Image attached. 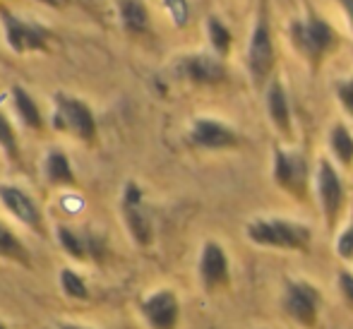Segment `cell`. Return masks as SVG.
Segmentation results:
<instances>
[{
  "mask_svg": "<svg viewBox=\"0 0 353 329\" xmlns=\"http://www.w3.org/2000/svg\"><path fill=\"white\" fill-rule=\"evenodd\" d=\"M248 238L257 246L281 248V250H307L310 228L286 219H255L248 226Z\"/></svg>",
  "mask_w": 353,
  "mask_h": 329,
  "instance_id": "obj_1",
  "label": "cell"
},
{
  "mask_svg": "<svg viewBox=\"0 0 353 329\" xmlns=\"http://www.w3.org/2000/svg\"><path fill=\"white\" fill-rule=\"evenodd\" d=\"M56 116H53V123H56L58 130H65L74 134V137L84 139V142H94L97 137V121H94L92 108L84 101L74 97H68V94H56Z\"/></svg>",
  "mask_w": 353,
  "mask_h": 329,
  "instance_id": "obj_2",
  "label": "cell"
},
{
  "mask_svg": "<svg viewBox=\"0 0 353 329\" xmlns=\"http://www.w3.org/2000/svg\"><path fill=\"white\" fill-rule=\"evenodd\" d=\"M293 41L307 56V61L312 66L322 61L327 51L334 46V32L327 22H322L315 14H307L305 22H296L293 24Z\"/></svg>",
  "mask_w": 353,
  "mask_h": 329,
  "instance_id": "obj_3",
  "label": "cell"
},
{
  "mask_svg": "<svg viewBox=\"0 0 353 329\" xmlns=\"http://www.w3.org/2000/svg\"><path fill=\"white\" fill-rule=\"evenodd\" d=\"M0 19L5 24V34H8V43L12 51L27 53V51H46L51 32L39 24L24 22V19L14 17L10 10H0Z\"/></svg>",
  "mask_w": 353,
  "mask_h": 329,
  "instance_id": "obj_4",
  "label": "cell"
},
{
  "mask_svg": "<svg viewBox=\"0 0 353 329\" xmlns=\"http://www.w3.org/2000/svg\"><path fill=\"white\" fill-rule=\"evenodd\" d=\"M123 217H125V226L130 231L132 241L137 246H149L154 238V226L149 214L144 212L142 190L137 183H128L125 190H123Z\"/></svg>",
  "mask_w": 353,
  "mask_h": 329,
  "instance_id": "obj_5",
  "label": "cell"
},
{
  "mask_svg": "<svg viewBox=\"0 0 353 329\" xmlns=\"http://www.w3.org/2000/svg\"><path fill=\"white\" fill-rule=\"evenodd\" d=\"M248 68H250V74H252V79H255V84L265 82L267 74L274 68V43H272L270 24H267L265 14H260L255 32H252L250 51H248Z\"/></svg>",
  "mask_w": 353,
  "mask_h": 329,
  "instance_id": "obj_6",
  "label": "cell"
},
{
  "mask_svg": "<svg viewBox=\"0 0 353 329\" xmlns=\"http://www.w3.org/2000/svg\"><path fill=\"white\" fill-rule=\"evenodd\" d=\"M142 317L152 329H176L181 303L171 288H159L142 301Z\"/></svg>",
  "mask_w": 353,
  "mask_h": 329,
  "instance_id": "obj_7",
  "label": "cell"
},
{
  "mask_svg": "<svg viewBox=\"0 0 353 329\" xmlns=\"http://www.w3.org/2000/svg\"><path fill=\"white\" fill-rule=\"evenodd\" d=\"M286 312L303 327H315L317 308H320V291L307 281H291L286 286Z\"/></svg>",
  "mask_w": 353,
  "mask_h": 329,
  "instance_id": "obj_8",
  "label": "cell"
},
{
  "mask_svg": "<svg viewBox=\"0 0 353 329\" xmlns=\"http://www.w3.org/2000/svg\"><path fill=\"white\" fill-rule=\"evenodd\" d=\"M58 243L63 250L72 257V260H101L106 255V241L103 236L92 231H77L70 226H58L56 228Z\"/></svg>",
  "mask_w": 353,
  "mask_h": 329,
  "instance_id": "obj_9",
  "label": "cell"
},
{
  "mask_svg": "<svg viewBox=\"0 0 353 329\" xmlns=\"http://www.w3.org/2000/svg\"><path fill=\"white\" fill-rule=\"evenodd\" d=\"M0 202L17 221H22L32 231L43 233V214L29 192L17 186H0Z\"/></svg>",
  "mask_w": 353,
  "mask_h": 329,
  "instance_id": "obj_10",
  "label": "cell"
},
{
  "mask_svg": "<svg viewBox=\"0 0 353 329\" xmlns=\"http://www.w3.org/2000/svg\"><path fill=\"white\" fill-rule=\"evenodd\" d=\"M274 181L276 186L288 190L291 195L303 197L305 195V183H307V166L305 159L301 154L291 152H274Z\"/></svg>",
  "mask_w": 353,
  "mask_h": 329,
  "instance_id": "obj_11",
  "label": "cell"
},
{
  "mask_svg": "<svg viewBox=\"0 0 353 329\" xmlns=\"http://www.w3.org/2000/svg\"><path fill=\"white\" fill-rule=\"evenodd\" d=\"M317 195H320L322 209H325L327 223L334 226L336 217H339L341 207H344V186H341L334 166L327 159H322L320 171H317Z\"/></svg>",
  "mask_w": 353,
  "mask_h": 329,
  "instance_id": "obj_12",
  "label": "cell"
},
{
  "mask_svg": "<svg viewBox=\"0 0 353 329\" xmlns=\"http://www.w3.org/2000/svg\"><path fill=\"white\" fill-rule=\"evenodd\" d=\"M190 142L202 149H228L238 144V134L214 118H197L192 123Z\"/></svg>",
  "mask_w": 353,
  "mask_h": 329,
  "instance_id": "obj_13",
  "label": "cell"
},
{
  "mask_svg": "<svg viewBox=\"0 0 353 329\" xmlns=\"http://www.w3.org/2000/svg\"><path fill=\"white\" fill-rule=\"evenodd\" d=\"M200 281L207 291H216L228 281V257L219 243H207L200 252Z\"/></svg>",
  "mask_w": 353,
  "mask_h": 329,
  "instance_id": "obj_14",
  "label": "cell"
},
{
  "mask_svg": "<svg viewBox=\"0 0 353 329\" xmlns=\"http://www.w3.org/2000/svg\"><path fill=\"white\" fill-rule=\"evenodd\" d=\"M183 74L195 84H216L226 77V68L214 56H190L183 61Z\"/></svg>",
  "mask_w": 353,
  "mask_h": 329,
  "instance_id": "obj_15",
  "label": "cell"
},
{
  "mask_svg": "<svg viewBox=\"0 0 353 329\" xmlns=\"http://www.w3.org/2000/svg\"><path fill=\"white\" fill-rule=\"evenodd\" d=\"M0 260L14 262L19 267H32V255H29V248L14 236L12 228H8L0 221Z\"/></svg>",
  "mask_w": 353,
  "mask_h": 329,
  "instance_id": "obj_16",
  "label": "cell"
},
{
  "mask_svg": "<svg viewBox=\"0 0 353 329\" xmlns=\"http://www.w3.org/2000/svg\"><path fill=\"white\" fill-rule=\"evenodd\" d=\"M267 106H270V116L274 121L276 130L283 134H291V111H288L286 92H283L281 82H274L267 94Z\"/></svg>",
  "mask_w": 353,
  "mask_h": 329,
  "instance_id": "obj_17",
  "label": "cell"
},
{
  "mask_svg": "<svg viewBox=\"0 0 353 329\" xmlns=\"http://www.w3.org/2000/svg\"><path fill=\"white\" fill-rule=\"evenodd\" d=\"M118 12H121V22L125 27V32L130 34L147 32L149 12L142 0H118Z\"/></svg>",
  "mask_w": 353,
  "mask_h": 329,
  "instance_id": "obj_18",
  "label": "cell"
},
{
  "mask_svg": "<svg viewBox=\"0 0 353 329\" xmlns=\"http://www.w3.org/2000/svg\"><path fill=\"white\" fill-rule=\"evenodd\" d=\"M43 171H46V178L51 186H74L70 159H68L65 152H61V149H51V152H48Z\"/></svg>",
  "mask_w": 353,
  "mask_h": 329,
  "instance_id": "obj_19",
  "label": "cell"
},
{
  "mask_svg": "<svg viewBox=\"0 0 353 329\" xmlns=\"http://www.w3.org/2000/svg\"><path fill=\"white\" fill-rule=\"evenodd\" d=\"M12 101H14V108H17V116L22 118V123L29 128V130H43V118H41V111H39L37 101L29 97L27 89L22 87H12Z\"/></svg>",
  "mask_w": 353,
  "mask_h": 329,
  "instance_id": "obj_20",
  "label": "cell"
},
{
  "mask_svg": "<svg viewBox=\"0 0 353 329\" xmlns=\"http://www.w3.org/2000/svg\"><path fill=\"white\" fill-rule=\"evenodd\" d=\"M330 144H332L334 157L339 159L344 166H351L353 163V137H351V132L346 130V126H341L339 123V126L332 128Z\"/></svg>",
  "mask_w": 353,
  "mask_h": 329,
  "instance_id": "obj_21",
  "label": "cell"
},
{
  "mask_svg": "<svg viewBox=\"0 0 353 329\" xmlns=\"http://www.w3.org/2000/svg\"><path fill=\"white\" fill-rule=\"evenodd\" d=\"M61 288L68 298H72V301H87L89 298L87 281H84V279L70 267L61 269Z\"/></svg>",
  "mask_w": 353,
  "mask_h": 329,
  "instance_id": "obj_22",
  "label": "cell"
},
{
  "mask_svg": "<svg viewBox=\"0 0 353 329\" xmlns=\"http://www.w3.org/2000/svg\"><path fill=\"white\" fill-rule=\"evenodd\" d=\"M207 27H210V41L214 46V51H216L219 56H226L228 48H231V32H228L216 17H210Z\"/></svg>",
  "mask_w": 353,
  "mask_h": 329,
  "instance_id": "obj_23",
  "label": "cell"
},
{
  "mask_svg": "<svg viewBox=\"0 0 353 329\" xmlns=\"http://www.w3.org/2000/svg\"><path fill=\"white\" fill-rule=\"evenodd\" d=\"M0 147L5 149V154H8L12 161H17V159H19L17 134H14L12 126H10V121L3 116V113H0Z\"/></svg>",
  "mask_w": 353,
  "mask_h": 329,
  "instance_id": "obj_24",
  "label": "cell"
},
{
  "mask_svg": "<svg viewBox=\"0 0 353 329\" xmlns=\"http://www.w3.org/2000/svg\"><path fill=\"white\" fill-rule=\"evenodd\" d=\"M163 8L168 10V14H171V19L176 22V27H185L188 17H190L188 0H163Z\"/></svg>",
  "mask_w": 353,
  "mask_h": 329,
  "instance_id": "obj_25",
  "label": "cell"
},
{
  "mask_svg": "<svg viewBox=\"0 0 353 329\" xmlns=\"http://www.w3.org/2000/svg\"><path fill=\"white\" fill-rule=\"evenodd\" d=\"M336 252H339L344 260L353 262V221H351V226L336 238Z\"/></svg>",
  "mask_w": 353,
  "mask_h": 329,
  "instance_id": "obj_26",
  "label": "cell"
},
{
  "mask_svg": "<svg viewBox=\"0 0 353 329\" xmlns=\"http://www.w3.org/2000/svg\"><path fill=\"white\" fill-rule=\"evenodd\" d=\"M336 94H339L344 108L353 116V79H346V82H341L339 87H336Z\"/></svg>",
  "mask_w": 353,
  "mask_h": 329,
  "instance_id": "obj_27",
  "label": "cell"
},
{
  "mask_svg": "<svg viewBox=\"0 0 353 329\" xmlns=\"http://www.w3.org/2000/svg\"><path fill=\"white\" fill-rule=\"evenodd\" d=\"M339 288H341V293L346 296V301L353 303V274L351 272H339Z\"/></svg>",
  "mask_w": 353,
  "mask_h": 329,
  "instance_id": "obj_28",
  "label": "cell"
},
{
  "mask_svg": "<svg viewBox=\"0 0 353 329\" xmlns=\"http://www.w3.org/2000/svg\"><path fill=\"white\" fill-rule=\"evenodd\" d=\"M341 3H344V10H346V14H349V22L353 27V0H341Z\"/></svg>",
  "mask_w": 353,
  "mask_h": 329,
  "instance_id": "obj_29",
  "label": "cell"
},
{
  "mask_svg": "<svg viewBox=\"0 0 353 329\" xmlns=\"http://www.w3.org/2000/svg\"><path fill=\"white\" fill-rule=\"evenodd\" d=\"M58 329H89V327H79V325H61Z\"/></svg>",
  "mask_w": 353,
  "mask_h": 329,
  "instance_id": "obj_30",
  "label": "cell"
},
{
  "mask_svg": "<svg viewBox=\"0 0 353 329\" xmlns=\"http://www.w3.org/2000/svg\"><path fill=\"white\" fill-rule=\"evenodd\" d=\"M0 329H8V327H5V325H3V322H0Z\"/></svg>",
  "mask_w": 353,
  "mask_h": 329,
  "instance_id": "obj_31",
  "label": "cell"
}]
</instances>
